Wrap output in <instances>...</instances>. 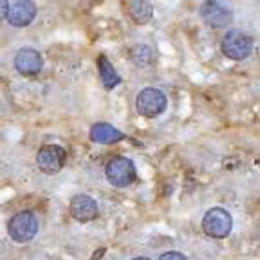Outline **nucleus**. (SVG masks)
Returning a JSON list of instances; mask_svg holds the SVG:
<instances>
[{
  "label": "nucleus",
  "mask_w": 260,
  "mask_h": 260,
  "mask_svg": "<svg viewBox=\"0 0 260 260\" xmlns=\"http://www.w3.org/2000/svg\"><path fill=\"white\" fill-rule=\"evenodd\" d=\"M253 45L255 42L248 32L240 31V29H230L220 40V51L230 60L242 61L253 53Z\"/></svg>",
  "instance_id": "1"
},
{
  "label": "nucleus",
  "mask_w": 260,
  "mask_h": 260,
  "mask_svg": "<svg viewBox=\"0 0 260 260\" xmlns=\"http://www.w3.org/2000/svg\"><path fill=\"white\" fill-rule=\"evenodd\" d=\"M199 13L204 24L211 29H226L233 20L232 8L224 0H204Z\"/></svg>",
  "instance_id": "2"
},
{
  "label": "nucleus",
  "mask_w": 260,
  "mask_h": 260,
  "mask_svg": "<svg viewBox=\"0 0 260 260\" xmlns=\"http://www.w3.org/2000/svg\"><path fill=\"white\" fill-rule=\"evenodd\" d=\"M201 228H203V232L208 237H211V239H226L232 233L233 219L224 208L215 206V208H210L204 213Z\"/></svg>",
  "instance_id": "3"
},
{
  "label": "nucleus",
  "mask_w": 260,
  "mask_h": 260,
  "mask_svg": "<svg viewBox=\"0 0 260 260\" xmlns=\"http://www.w3.org/2000/svg\"><path fill=\"white\" fill-rule=\"evenodd\" d=\"M167 96L165 92L154 87L139 90V94L136 96V110L139 116L143 118H157L165 112L167 109Z\"/></svg>",
  "instance_id": "4"
},
{
  "label": "nucleus",
  "mask_w": 260,
  "mask_h": 260,
  "mask_svg": "<svg viewBox=\"0 0 260 260\" xmlns=\"http://www.w3.org/2000/svg\"><path fill=\"white\" fill-rule=\"evenodd\" d=\"M37 232H38V220L35 217V213L29 210L16 213L8 222V233L15 242H20V244L29 242V240L35 239Z\"/></svg>",
  "instance_id": "5"
},
{
  "label": "nucleus",
  "mask_w": 260,
  "mask_h": 260,
  "mask_svg": "<svg viewBox=\"0 0 260 260\" xmlns=\"http://www.w3.org/2000/svg\"><path fill=\"white\" fill-rule=\"evenodd\" d=\"M105 175L112 186L126 188L136 181V167L130 159L118 155V157H112L107 162Z\"/></svg>",
  "instance_id": "6"
},
{
  "label": "nucleus",
  "mask_w": 260,
  "mask_h": 260,
  "mask_svg": "<svg viewBox=\"0 0 260 260\" xmlns=\"http://www.w3.org/2000/svg\"><path fill=\"white\" fill-rule=\"evenodd\" d=\"M67 154L60 145H45L37 154V165L44 174H58L63 168Z\"/></svg>",
  "instance_id": "7"
},
{
  "label": "nucleus",
  "mask_w": 260,
  "mask_h": 260,
  "mask_svg": "<svg viewBox=\"0 0 260 260\" xmlns=\"http://www.w3.org/2000/svg\"><path fill=\"white\" fill-rule=\"evenodd\" d=\"M15 67L22 76H37L44 67V58L37 49L24 47L16 53Z\"/></svg>",
  "instance_id": "8"
},
{
  "label": "nucleus",
  "mask_w": 260,
  "mask_h": 260,
  "mask_svg": "<svg viewBox=\"0 0 260 260\" xmlns=\"http://www.w3.org/2000/svg\"><path fill=\"white\" fill-rule=\"evenodd\" d=\"M37 16V6L32 0H16L15 4L9 8L8 20L15 27H25Z\"/></svg>",
  "instance_id": "9"
},
{
  "label": "nucleus",
  "mask_w": 260,
  "mask_h": 260,
  "mask_svg": "<svg viewBox=\"0 0 260 260\" xmlns=\"http://www.w3.org/2000/svg\"><path fill=\"white\" fill-rule=\"evenodd\" d=\"M71 215L78 222H89L98 217V203L89 195H76L71 201Z\"/></svg>",
  "instance_id": "10"
},
{
  "label": "nucleus",
  "mask_w": 260,
  "mask_h": 260,
  "mask_svg": "<svg viewBox=\"0 0 260 260\" xmlns=\"http://www.w3.org/2000/svg\"><path fill=\"white\" fill-rule=\"evenodd\" d=\"M90 139L100 145H109V143H116L125 139V134L116 126L109 125V123H98L90 128Z\"/></svg>",
  "instance_id": "11"
},
{
  "label": "nucleus",
  "mask_w": 260,
  "mask_h": 260,
  "mask_svg": "<svg viewBox=\"0 0 260 260\" xmlns=\"http://www.w3.org/2000/svg\"><path fill=\"white\" fill-rule=\"evenodd\" d=\"M98 67H100V78H102V83L107 90H112L114 87H118L121 83V78H119L118 71L112 63L109 61V58L100 54L98 56Z\"/></svg>",
  "instance_id": "12"
},
{
  "label": "nucleus",
  "mask_w": 260,
  "mask_h": 260,
  "mask_svg": "<svg viewBox=\"0 0 260 260\" xmlns=\"http://www.w3.org/2000/svg\"><path fill=\"white\" fill-rule=\"evenodd\" d=\"M128 13H130V18L136 22V24L143 25V24H148L152 20V16H154V8L148 0H130L128 4Z\"/></svg>",
  "instance_id": "13"
},
{
  "label": "nucleus",
  "mask_w": 260,
  "mask_h": 260,
  "mask_svg": "<svg viewBox=\"0 0 260 260\" xmlns=\"http://www.w3.org/2000/svg\"><path fill=\"white\" fill-rule=\"evenodd\" d=\"M159 260H188V256L179 251H167L159 256Z\"/></svg>",
  "instance_id": "14"
},
{
  "label": "nucleus",
  "mask_w": 260,
  "mask_h": 260,
  "mask_svg": "<svg viewBox=\"0 0 260 260\" xmlns=\"http://www.w3.org/2000/svg\"><path fill=\"white\" fill-rule=\"evenodd\" d=\"M8 15H9L8 0H0V22L4 20V18H8Z\"/></svg>",
  "instance_id": "15"
},
{
  "label": "nucleus",
  "mask_w": 260,
  "mask_h": 260,
  "mask_svg": "<svg viewBox=\"0 0 260 260\" xmlns=\"http://www.w3.org/2000/svg\"><path fill=\"white\" fill-rule=\"evenodd\" d=\"M103 253H105V249H98L96 255L92 256V260H98V258H100V255H103Z\"/></svg>",
  "instance_id": "16"
},
{
  "label": "nucleus",
  "mask_w": 260,
  "mask_h": 260,
  "mask_svg": "<svg viewBox=\"0 0 260 260\" xmlns=\"http://www.w3.org/2000/svg\"><path fill=\"white\" fill-rule=\"evenodd\" d=\"M132 260H150V258H146V256H136V258H132Z\"/></svg>",
  "instance_id": "17"
}]
</instances>
